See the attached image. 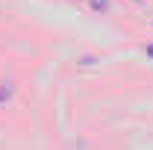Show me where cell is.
<instances>
[{"label": "cell", "instance_id": "7a4b0ae2", "mask_svg": "<svg viewBox=\"0 0 153 150\" xmlns=\"http://www.w3.org/2000/svg\"><path fill=\"white\" fill-rule=\"evenodd\" d=\"M91 9L94 12H106L109 9V0H91Z\"/></svg>", "mask_w": 153, "mask_h": 150}, {"label": "cell", "instance_id": "6da1fadb", "mask_svg": "<svg viewBox=\"0 0 153 150\" xmlns=\"http://www.w3.org/2000/svg\"><path fill=\"white\" fill-rule=\"evenodd\" d=\"M9 97H12V85H9V82H3V85H0V106H3Z\"/></svg>", "mask_w": 153, "mask_h": 150}, {"label": "cell", "instance_id": "3957f363", "mask_svg": "<svg viewBox=\"0 0 153 150\" xmlns=\"http://www.w3.org/2000/svg\"><path fill=\"white\" fill-rule=\"evenodd\" d=\"M147 56H150V59H153V44H147Z\"/></svg>", "mask_w": 153, "mask_h": 150}]
</instances>
